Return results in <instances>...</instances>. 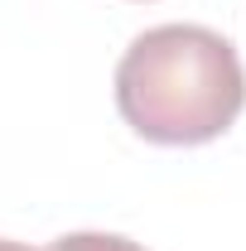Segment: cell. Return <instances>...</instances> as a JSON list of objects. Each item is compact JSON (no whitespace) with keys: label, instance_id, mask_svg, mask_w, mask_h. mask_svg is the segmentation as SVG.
<instances>
[{"label":"cell","instance_id":"obj_1","mask_svg":"<svg viewBox=\"0 0 246 251\" xmlns=\"http://www.w3.org/2000/svg\"><path fill=\"white\" fill-rule=\"evenodd\" d=\"M246 106L232 39L203 25H154L116 63V111L150 145H208Z\"/></svg>","mask_w":246,"mask_h":251},{"label":"cell","instance_id":"obj_2","mask_svg":"<svg viewBox=\"0 0 246 251\" xmlns=\"http://www.w3.org/2000/svg\"><path fill=\"white\" fill-rule=\"evenodd\" d=\"M49 251H145V247H135L130 237H116V232H68Z\"/></svg>","mask_w":246,"mask_h":251},{"label":"cell","instance_id":"obj_3","mask_svg":"<svg viewBox=\"0 0 246 251\" xmlns=\"http://www.w3.org/2000/svg\"><path fill=\"white\" fill-rule=\"evenodd\" d=\"M0 251H34V247H25V242H10V237H0Z\"/></svg>","mask_w":246,"mask_h":251}]
</instances>
